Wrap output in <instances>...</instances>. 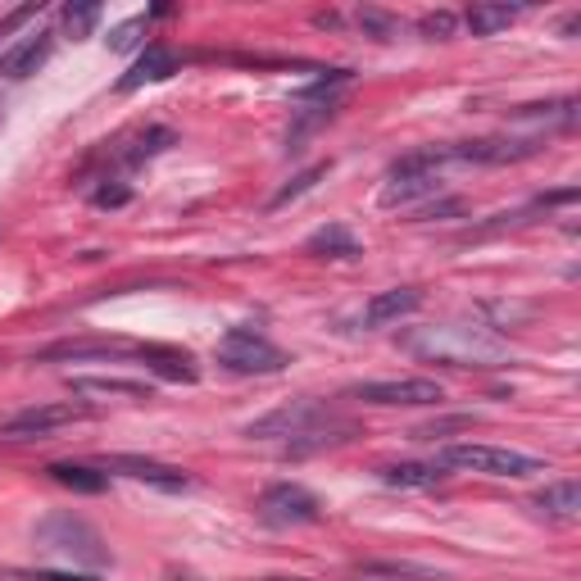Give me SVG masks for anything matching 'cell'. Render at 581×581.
I'll use <instances>...</instances> for the list:
<instances>
[{
	"label": "cell",
	"instance_id": "1",
	"mask_svg": "<svg viewBox=\"0 0 581 581\" xmlns=\"http://www.w3.org/2000/svg\"><path fill=\"white\" fill-rule=\"evenodd\" d=\"M404 350L423 364L445 368H500L504 364V341L486 327L468 323H441V327H418L404 332Z\"/></svg>",
	"mask_w": 581,
	"mask_h": 581
},
{
	"label": "cell",
	"instance_id": "2",
	"mask_svg": "<svg viewBox=\"0 0 581 581\" xmlns=\"http://www.w3.org/2000/svg\"><path fill=\"white\" fill-rule=\"evenodd\" d=\"M246 436H259V441H273V436H286V450L291 454H309L323 450V445H341L355 436V427L336 418L323 400H291L282 409H273L268 418L246 427Z\"/></svg>",
	"mask_w": 581,
	"mask_h": 581
},
{
	"label": "cell",
	"instance_id": "3",
	"mask_svg": "<svg viewBox=\"0 0 581 581\" xmlns=\"http://www.w3.org/2000/svg\"><path fill=\"white\" fill-rule=\"evenodd\" d=\"M214 359H218V368L241 373V377H268V373H282V368L291 364L286 350H277L268 336L250 332V327H232V332L214 345Z\"/></svg>",
	"mask_w": 581,
	"mask_h": 581
},
{
	"label": "cell",
	"instance_id": "4",
	"mask_svg": "<svg viewBox=\"0 0 581 581\" xmlns=\"http://www.w3.org/2000/svg\"><path fill=\"white\" fill-rule=\"evenodd\" d=\"M441 468H463V473H482V477H536L545 473V463L532 459L522 450H504V445H445Z\"/></svg>",
	"mask_w": 581,
	"mask_h": 581
},
{
	"label": "cell",
	"instance_id": "5",
	"mask_svg": "<svg viewBox=\"0 0 581 581\" xmlns=\"http://www.w3.org/2000/svg\"><path fill=\"white\" fill-rule=\"evenodd\" d=\"M41 541V550H55V554H64V559H73V563H105L109 559V550H105V541H100V532L91 527L87 518H78V513H50V518H41L37 522V532H32Z\"/></svg>",
	"mask_w": 581,
	"mask_h": 581
},
{
	"label": "cell",
	"instance_id": "6",
	"mask_svg": "<svg viewBox=\"0 0 581 581\" xmlns=\"http://www.w3.org/2000/svg\"><path fill=\"white\" fill-rule=\"evenodd\" d=\"M91 409H82V404L73 400H55V404H32V409H19L14 418H5L0 423V441H46V436H55L60 427H73V423H87Z\"/></svg>",
	"mask_w": 581,
	"mask_h": 581
},
{
	"label": "cell",
	"instance_id": "7",
	"mask_svg": "<svg viewBox=\"0 0 581 581\" xmlns=\"http://www.w3.org/2000/svg\"><path fill=\"white\" fill-rule=\"evenodd\" d=\"M259 518L268 527H309V522L323 518V504L309 486L300 482H273L259 495Z\"/></svg>",
	"mask_w": 581,
	"mask_h": 581
},
{
	"label": "cell",
	"instance_id": "8",
	"mask_svg": "<svg viewBox=\"0 0 581 581\" xmlns=\"http://www.w3.org/2000/svg\"><path fill=\"white\" fill-rule=\"evenodd\" d=\"M350 395L364 404H382V409H418V404H441L445 391L432 377H386V382H359Z\"/></svg>",
	"mask_w": 581,
	"mask_h": 581
},
{
	"label": "cell",
	"instance_id": "9",
	"mask_svg": "<svg viewBox=\"0 0 581 581\" xmlns=\"http://www.w3.org/2000/svg\"><path fill=\"white\" fill-rule=\"evenodd\" d=\"M541 141H513V137H486V141H463V146H445V164H518L532 159Z\"/></svg>",
	"mask_w": 581,
	"mask_h": 581
},
{
	"label": "cell",
	"instance_id": "10",
	"mask_svg": "<svg viewBox=\"0 0 581 581\" xmlns=\"http://www.w3.org/2000/svg\"><path fill=\"white\" fill-rule=\"evenodd\" d=\"M105 473H123V477H132V482H146V486L168 491V495H178V491H187V486H191V477L182 473V468L159 463V459H141V454H109Z\"/></svg>",
	"mask_w": 581,
	"mask_h": 581
},
{
	"label": "cell",
	"instance_id": "11",
	"mask_svg": "<svg viewBox=\"0 0 581 581\" xmlns=\"http://www.w3.org/2000/svg\"><path fill=\"white\" fill-rule=\"evenodd\" d=\"M50 50H55V32H28V37L19 41L14 50H5L0 55V78H10V82H23L32 78V73L41 69V64L50 60Z\"/></svg>",
	"mask_w": 581,
	"mask_h": 581
},
{
	"label": "cell",
	"instance_id": "12",
	"mask_svg": "<svg viewBox=\"0 0 581 581\" xmlns=\"http://www.w3.org/2000/svg\"><path fill=\"white\" fill-rule=\"evenodd\" d=\"M128 355V341H114V336H78V341H55L41 350V364H82V359H114Z\"/></svg>",
	"mask_w": 581,
	"mask_h": 581
},
{
	"label": "cell",
	"instance_id": "13",
	"mask_svg": "<svg viewBox=\"0 0 581 581\" xmlns=\"http://www.w3.org/2000/svg\"><path fill=\"white\" fill-rule=\"evenodd\" d=\"M418 309H423V291L418 286H391V291H377L364 305V323L386 327V323H400V318L418 314Z\"/></svg>",
	"mask_w": 581,
	"mask_h": 581
},
{
	"label": "cell",
	"instance_id": "14",
	"mask_svg": "<svg viewBox=\"0 0 581 581\" xmlns=\"http://www.w3.org/2000/svg\"><path fill=\"white\" fill-rule=\"evenodd\" d=\"M178 73V50H168V46H146L132 60V69L119 78V91H137L146 87V82H164Z\"/></svg>",
	"mask_w": 581,
	"mask_h": 581
},
{
	"label": "cell",
	"instance_id": "15",
	"mask_svg": "<svg viewBox=\"0 0 581 581\" xmlns=\"http://www.w3.org/2000/svg\"><path fill=\"white\" fill-rule=\"evenodd\" d=\"M132 355L141 359V364L150 368V373H159V377H168V382H196V368H191V355L187 350H173V345H137Z\"/></svg>",
	"mask_w": 581,
	"mask_h": 581
},
{
	"label": "cell",
	"instance_id": "16",
	"mask_svg": "<svg viewBox=\"0 0 581 581\" xmlns=\"http://www.w3.org/2000/svg\"><path fill=\"white\" fill-rule=\"evenodd\" d=\"M382 482L400 486V491H432L445 482V468L441 463H391V468H382Z\"/></svg>",
	"mask_w": 581,
	"mask_h": 581
},
{
	"label": "cell",
	"instance_id": "17",
	"mask_svg": "<svg viewBox=\"0 0 581 581\" xmlns=\"http://www.w3.org/2000/svg\"><path fill=\"white\" fill-rule=\"evenodd\" d=\"M305 250H309V255H318V259H359V255H364V246H359L341 223L318 227L314 237L305 241Z\"/></svg>",
	"mask_w": 581,
	"mask_h": 581
},
{
	"label": "cell",
	"instance_id": "18",
	"mask_svg": "<svg viewBox=\"0 0 581 581\" xmlns=\"http://www.w3.org/2000/svg\"><path fill=\"white\" fill-rule=\"evenodd\" d=\"M46 473L73 495H105L109 491V477L96 473V468H87V463H50Z\"/></svg>",
	"mask_w": 581,
	"mask_h": 581
},
{
	"label": "cell",
	"instance_id": "19",
	"mask_svg": "<svg viewBox=\"0 0 581 581\" xmlns=\"http://www.w3.org/2000/svg\"><path fill=\"white\" fill-rule=\"evenodd\" d=\"M532 504L545 513V518L572 522V518H577V513H581V486L572 482V477H568V482H554V486H545V491L536 495Z\"/></svg>",
	"mask_w": 581,
	"mask_h": 581
},
{
	"label": "cell",
	"instance_id": "20",
	"mask_svg": "<svg viewBox=\"0 0 581 581\" xmlns=\"http://www.w3.org/2000/svg\"><path fill=\"white\" fill-rule=\"evenodd\" d=\"M518 14H522V5H486V0H482V5H473V10L463 14V23H468L473 37H495V32L509 28Z\"/></svg>",
	"mask_w": 581,
	"mask_h": 581
},
{
	"label": "cell",
	"instance_id": "21",
	"mask_svg": "<svg viewBox=\"0 0 581 581\" xmlns=\"http://www.w3.org/2000/svg\"><path fill=\"white\" fill-rule=\"evenodd\" d=\"M78 395H128V400H150L146 382H128V377H73Z\"/></svg>",
	"mask_w": 581,
	"mask_h": 581
},
{
	"label": "cell",
	"instance_id": "22",
	"mask_svg": "<svg viewBox=\"0 0 581 581\" xmlns=\"http://www.w3.org/2000/svg\"><path fill=\"white\" fill-rule=\"evenodd\" d=\"M173 141H178V132H173V128H146L128 150H123V164H132V168L146 164V159L164 155V150L173 146Z\"/></svg>",
	"mask_w": 581,
	"mask_h": 581
},
{
	"label": "cell",
	"instance_id": "23",
	"mask_svg": "<svg viewBox=\"0 0 581 581\" xmlns=\"http://www.w3.org/2000/svg\"><path fill=\"white\" fill-rule=\"evenodd\" d=\"M327 168H332V164H309L305 173H296V178H291L282 191H277L273 200H268V209H286L291 200H300L305 191H314V187H318V178H327Z\"/></svg>",
	"mask_w": 581,
	"mask_h": 581
},
{
	"label": "cell",
	"instance_id": "24",
	"mask_svg": "<svg viewBox=\"0 0 581 581\" xmlns=\"http://www.w3.org/2000/svg\"><path fill=\"white\" fill-rule=\"evenodd\" d=\"M96 19H100V5H64L60 10V23H64V32H69L73 41H82V37H91V28H96Z\"/></svg>",
	"mask_w": 581,
	"mask_h": 581
},
{
	"label": "cell",
	"instance_id": "25",
	"mask_svg": "<svg viewBox=\"0 0 581 581\" xmlns=\"http://www.w3.org/2000/svg\"><path fill=\"white\" fill-rule=\"evenodd\" d=\"M345 82H350V69H327L323 78H314L309 87H300L296 100H318V105H323V100H332V91L345 87Z\"/></svg>",
	"mask_w": 581,
	"mask_h": 581
},
{
	"label": "cell",
	"instance_id": "26",
	"mask_svg": "<svg viewBox=\"0 0 581 581\" xmlns=\"http://www.w3.org/2000/svg\"><path fill=\"white\" fill-rule=\"evenodd\" d=\"M454 28H459V14H450V10H432L418 19V32H423L427 41H450Z\"/></svg>",
	"mask_w": 581,
	"mask_h": 581
},
{
	"label": "cell",
	"instance_id": "27",
	"mask_svg": "<svg viewBox=\"0 0 581 581\" xmlns=\"http://www.w3.org/2000/svg\"><path fill=\"white\" fill-rule=\"evenodd\" d=\"M355 19H359V28H364L368 37H377V41L400 37V19H391V14H382V10H359Z\"/></svg>",
	"mask_w": 581,
	"mask_h": 581
},
{
	"label": "cell",
	"instance_id": "28",
	"mask_svg": "<svg viewBox=\"0 0 581 581\" xmlns=\"http://www.w3.org/2000/svg\"><path fill=\"white\" fill-rule=\"evenodd\" d=\"M146 23H150V14H137V19L119 23V28H114V32L105 37V46H109V50H132V46L141 41V32H146Z\"/></svg>",
	"mask_w": 581,
	"mask_h": 581
},
{
	"label": "cell",
	"instance_id": "29",
	"mask_svg": "<svg viewBox=\"0 0 581 581\" xmlns=\"http://www.w3.org/2000/svg\"><path fill=\"white\" fill-rule=\"evenodd\" d=\"M368 572H377V577H423V581H441V572L414 568V563H368Z\"/></svg>",
	"mask_w": 581,
	"mask_h": 581
},
{
	"label": "cell",
	"instance_id": "30",
	"mask_svg": "<svg viewBox=\"0 0 581 581\" xmlns=\"http://www.w3.org/2000/svg\"><path fill=\"white\" fill-rule=\"evenodd\" d=\"M91 200H96L100 209H123V205L132 200V191H128V187H119V182H109V187H100Z\"/></svg>",
	"mask_w": 581,
	"mask_h": 581
},
{
	"label": "cell",
	"instance_id": "31",
	"mask_svg": "<svg viewBox=\"0 0 581 581\" xmlns=\"http://www.w3.org/2000/svg\"><path fill=\"white\" fill-rule=\"evenodd\" d=\"M454 214H463V200L450 196V200H436V205H423L414 218H454Z\"/></svg>",
	"mask_w": 581,
	"mask_h": 581
},
{
	"label": "cell",
	"instance_id": "32",
	"mask_svg": "<svg viewBox=\"0 0 581 581\" xmlns=\"http://www.w3.org/2000/svg\"><path fill=\"white\" fill-rule=\"evenodd\" d=\"M37 10H41V0H37V5H23V10H14V14H10V19L0 23V37H5V32H14V28H19V23H28V19H32V14H37Z\"/></svg>",
	"mask_w": 581,
	"mask_h": 581
},
{
	"label": "cell",
	"instance_id": "33",
	"mask_svg": "<svg viewBox=\"0 0 581 581\" xmlns=\"http://www.w3.org/2000/svg\"><path fill=\"white\" fill-rule=\"evenodd\" d=\"M28 581H96V577H69V572H28Z\"/></svg>",
	"mask_w": 581,
	"mask_h": 581
},
{
	"label": "cell",
	"instance_id": "34",
	"mask_svg": "<svg viewBox=\"0 0 581 581\" xmlns=\"http://www.w3.org/2000/svg\"><path fill=\"white\" fill-rule=\"evenodd\" d=\"M268 581H305V577H268Z\"/></svg>",
	"mask_w": 581,
	"mask_h": 581
}]
</instances>
